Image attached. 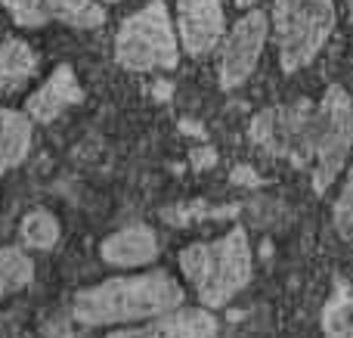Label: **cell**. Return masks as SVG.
<instances>
[{
  "label": "cell",
  "mask_w": 353,
  "mask_h": 338,
  "mask_svg": "<svg viewBox=\"0 0 353 338\" xmlns=\"http://www.w3.org/2000/svg\"><path fill=\"white\" fill-rule=\"evenodd\" d=\"M186 289L165 270L112 277L74 295V320L81 326H134L159 320L183 308Z\"/></svg>",
  "instance_id": "cell-1"
},
{
  "label": "cell",
  "mask_w": 353,
  "mask_h": 338,
  "mask_svg": "<svg viewBox=\"0 0 353 338\" xmlns=\"http://www.w3.org/2000/svg\"><path fill=\"white\" fill-rule=\"evenodd\" d=\"M180 273L201 308H223L251 283L254 261L245 230H230L214 242H192L180 252Z\"/></svg>",
  "instance_id": "cell-2"
},
{
  "label": "cell",
  "mask_w": 353,
  "mask_h": 338,
  "mask_svg": "<svg viewBox=\"0 0 353 338\" xmlns=\"http://www.w3.org/2000/svg\"><path fill=\"white\" fill-rule=\"evenodd\" d=\"M335 22V0H276L270 12V28L276 34L282 72L292 74L310 66L332 37Z\"/></svg>",
  "instance_id": "cell-3"
},
{
  "label": "cell",
  "mask_w": 353,
  "mask_h": 338,
  "mask_svg": "<svg viewBox=\"0 0 353 338\" xmlns=\"http://www.w3.org/2000/svg\"><path fill=\"white\" fill-rule=\"evenodd\" d=\"M115 59L130 72H168L180 62V37L171 12L161 0H152L121 22L115 34Z\"/></svg>",
  "instance_id": "cell-4"
},
{
  "label": "cell",
  "mask_w": 353,
  "mask_h": 338,
  "mask_svg": "<svg viewBox=\"0 0 353 338\" xmlns=\"http://www.w3.org/2000/svg\"><path fill=\"white\" fill-rule=\"evenodd\" d=\"M353 159V97L341 84L329 87L316 109L313 190L325 192Z\"/></svg>",
  "instance_id": "cell-5"
},
{
  "label": "cell",
  "mask_w": 353,
  "mask_h": 338,
  "mask_svg": "<svg viewBox=\"0 0 353 338\" xmlns=\"http://www.w3.org/2000/svg\"><path fill=\"white\" fill-rule=\"evenodd\" d=\"M251 140L273 155H282L292 165H313L316 146V109L307 99L294 106L263 109L251 121Z\"/></svg>",
  "instance_id": "cell-6"
},
{
  "label": "cell",
  "mask_w": 353,
  "mask_h": 338,
  "mask_svg": "<svg viewBox=\"0 0 353 338\" xmlns=\"http://www.w3.org/2000/svg\"><path fill=\"white\" fill-rule=\"evenodd\" d=\"M267 37H270V16L261 10L245 12L230 28V34H223L220 62H217V78L223 90L242 87L254 74L257 62L263 56V47H267Z\"/></svg>",
  "instance_id": "cell-7"
},
{
  "label": "cell",
  "mask_w": 353,
  "mask_h": 338,
  "mask_svg": "<svg viewBox=\"0 0 353 338\" xmlns=\"http://www.w3.org/2000/svg\"><path fill=\"white\" fill-rule=\"evenodd\" d=\"M226 19L220 0H176V37L189 56H208L220 47Z\"/></svg>",
  "instance_id": "cell-8"
},
{
  "label": "cell",
  "mask_w": 353,
  "mask_h": 338,
  "mask_svg": "<svg viewBox=\"0 0 353 338\" xmlns=\"http://www.w3.org/2000/svg\"><path fill=\"white\" fill-rule=\"evenodd\" d=\"M3 3L22 28H37L50 19L72 28H99L105 22V10L99 0H3Z\"/></svg>",
  "instance_id": "cell-9"
},
{
  "label": "cell",
  "mask_w": 353,
  "mask_h": 338,
  "mask_svg": "<svg viewBox=\"0 0 353 338\" xmlns=\"http://www.w3.org/2000/svg\"><path fill=\"white\" fill-rule=\"evenodd\" d=\"M99 258L121 270H137L159 258V236L146 223H130L99 242Z\"/></svg>",
  "instance_id": "cell-10"
},
{
  "label": "cell",
  "mask_w": 353,
  "mask_h": 338,
  "mask_svg": "<svg viewBox=\"0 0 353 338\" xmlns=\"http://www.w3.org/2000/svg\"><path fill=\"white\" fill-rule=\"evenodd\" d=\"M81 99H84V90H81L72 66H59V68H53V74H50L28 99H25V112H28L31 121L47 124V121H53L62 109L81 103Z\"/></svg>",
  "instance_id": "cell-11"
},
{
  "label": "cell",
  "mask_w": 353,
  "mask_h": 338,
  "mask_svg": "<svg viewBox=\"0 0 353 338\" xmlns=\"http://www.w3.org/2000/svg\"><path fill=\"white\" fill-rule=\"evenodd\" d=\"M31 130H34V121L28 118V112L0 109V177L28 159Z\"/></svg>",
  "instance_id": "cell-12"
},
{
  "label": "cell",
  "mask_w": 353,
  "mask_h": 338,
  "mask_svg": "<svg viewBox=\"0 0 353 338\" xmlns=\"http://www.w3.org/2000/svg\"><path fill=\"white\" fill-rule=\"evenodd\" d=\"M37 53L25 41H3L0 43V97L16 90L19 84L34 74Z\"/></svg>",
  "instance_id": "cell-13"
},
{
  "label": "cell",
  "mask_w": 353,
  "mask_h": 338,
  "mask_svg": "<svg viewBox=\"0 0 353 338\" xmlns=\"http://www.w3.org/2000/svg\"><path fill=\"white\" fill-rule=\"evenodd\" d=\"M31 279H34V261L28 258V252L16 246L0 248V301L28 289Z\"/></svg>",
  "instance_id": "cell-14"
},
{
  "label": "cell",
  "mask_w": 353,
  "mask_h": 338,
  "mask_svg": "<svg viewBox=\"0 0 353 338\" xmlns=\"http://www.w3.org/2000/svg\"><path fill=\"white\" fill-rule=\"evenodd\" d=\"M19 236H22V242L28 248H34V252H50V248H56V242H59L62 227H59L53 211L37 208V211H31V215L22 217Z\"/></svg>",
  "instance_id": "cell-15"
},
{
  "label": "cell",
  "mask_w": 353,
  "mask_h": 338,
  "mask_svg": "<svg viewBox=\"0 0 353 338\" xmlns=\"http://www.w3.org/2000/svg\"><path fill=\"white\" fill-rule=\"evenodd\" d=\"M323 329L325 338H353V292L338 295L323 310Z\"/></svg>",
  "instance_id": "cell-16"
},
{
  "label": "cell",
  "mask_w": 353,
  "mask_h": 338,
  "mask_svg": "<svg viewBox=\"0 0 353 338\" xmlns=\"http://www.w3.org/2000/svg\"><path fill=\"white\" fill-rule=\"evenodd\" d=\"M335 230L347 242H353V159L347 165V180L341 186V196L335 202Z\"/></svg>",
  "instance_id": "cell-17"
},
{
  "label": "cell",
  "mask_w": 353,
  "mask_h": 338,
  "mask_svg": "<svg viewBox=\"0 0 353 338\" xmlns=\"http://www.w3.org/2000/svg\"><path fill=\"white\" fill-rule=\"evenodd\" d=\"M232 183H242V186H254V183H257V174L251 171V168H236V174H232Z\"/></svg>",
  "instance_id": "cell-18"
},
{
  "label": "cell",
  "mask_w": 353,
  "mask_h": 338,
  "mask_svg": "<svg viewBox=\"0 0 353 338\" xmlns=\"http://www.w3.org/2000/svg\"><path fill=\"white\" fill-rule=\"evenodd\" d=\"M195 168H211L214 165V149H205V152H195Z\"/></svg>",
  "instance_id": "cell-19"
},
{
  "label": "cell",
  "mask_w": 353,
  "mask_h": 338,
  "mask_svg": "<svg viewBox=\"0 0 353 338\" xmlns=\"http://www.w3.org/2000/svg\"><path fill=\"white\" fill-rule=\"evenodd\" d=\"M236 3H239V6H254L257 0H236Z\"/></svg>",
  "instance_id": "cell-20"
},
{
  "label": "cell",
  "mask_w": 353,
  "mask_h": 338,
  "mask_svg": "<svg viewBox=\"0 0 353 338\" xmlns=\"http://www.w3.org/2000/svg\"><path fill=\"white\" fill-rule=\"evenodd\" d=\"M99 3H118V0H99Z\"/></svg>",
  "instance_id": "cell-21"
},
{
  "label": "cell",
  "mask_w": 353,
  "mask_h": 338,
  "mask_svg": "<svg viewBox=\"0 0 353 338\" xmlns=\"http://www.w3.org/2000/svg\"><path fill=\"white\" fill-rule=\"evenodd\" d=\"M350 93H353V84H350Z\"/></svg>",
  "instance_id": "cell-22"
}]
</instances>
